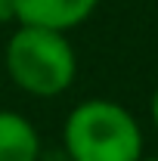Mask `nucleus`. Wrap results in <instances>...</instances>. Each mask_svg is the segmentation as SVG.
Here are the masks:
<instances>
[{
    "label": "nucleus",
    "instance_id": "nucleus-1",
    "mask_svg": "<svg viewBox=\"0 0 158 161\" xmlns=\"http://www.w3.org/2000/svg\"><path fill=\"white\" fill-rule=\"evenodd\" d=\"M6 78L22 93L53 99L62 96L78 78V56L68 31H53L40 25H16L3 47Z\"/></svg>",
    "mask_w": 158,
    "mask_h": 161
},
{
    "label": "nucleus",
    "instance_id": "nucleus-2",
    "mask_svg": "<svg viewBox=\"0 0 158 161\" xmlns=\"http://www.w3.org/2000/svg\"><path fill=\"white\" fill-rule=\"evenodd\" d=\"M62 146L68 161H137L146 140L130 108L93 96L65 115Z\"/></svg>",
    "mask_w": 158,
    "mask_h": 161
},
{
    "label": "nucleus",
    "instance_id": "nucleus-3",
    "mask_svg": "<svg viewBox=\"0 0 158 161\" xmlns=\"http://www.w3.org/2000/svg\"><path fill=\"white\" fill-rule=\"evenodd\" d=\"M99 0H16L19 25H40L53 31H71L96 13Z\"/></svg>",
    "mask_w": 158,
    "mask_h": 161
},
{
    "label": "nucleus",
    "instance_id": "nucleus-4",
    "mask_svg": "<svg viewBox=\"0 0 158 161\" xmlns=\"http://www.w3.org/2000/svg\"><path fill=\"white\" fill-rule=\"evenodd\" d=\"M0 161H40L37 127L13 108H0Z\"/></svg>",
    "mask_w": 158,
    "mask_h": 161
},
{
    "label": "nucleus",
    "instance_id": "nucleus-5",
    "mask_svg": "<svg viewBox=\"0 0 158 161\" xmlns=\"http://www.w3.org/2000/svg\"><path fill=\"white\" fill-rule=\"evenodd\" d=\"M6 25H19L16 0H0V28H6Z\"/></svg>",
    "mask_w": 158,
    "mask_h": 161
},
{
    "label": "nucleus",
    "instance_id": "nucleus-6",
    "mask_svg": "<svg viewBox=\"0 0 158 161\" xmlns=\"http://www.w3.org/2000/svg\"><path fill=\"white\" fill-rule=\"evenodd\" d=\"M152 121H155V130H158V87L152 93Z\"/></svg>",
    "mask_w": 158,
    "mask_h": 161
},
{
    "label": "nucleus",
    "instance_id": "nucleus-7",
    "mask_svg": "<svg viewBox=\"0 0 158 161\" xmlns=\"http://www.w3.org/2000/svg\"><path fill=\"white\" fill-rule=\"evenodd\" d=\"M137 161H158V158H146V155H139V158Z\"/></svg>",
    "mask_w": 158,
    "mask_h": 161
}]
</instances>
